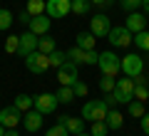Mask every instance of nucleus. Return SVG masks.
<instances>
[{"instance_id": "2", "label": "nucleus", "mask_w": 149, "mask_h": 136, "mask_svg": "<svg viewBox=\"0 0 149 136\" xmlns=\"http://www.w3.org/2000/svg\"><path fill=\"white\" fill-rule=\"evenodd\" d=\"M107 111H109V106L104 104V99H92V101H85V106H82V119H87L90 124L92 121H104Z\"/></svg>"}, {"instance_id": "8", "label": "nucleus", "mask_w": 149, "mask_h": 136, "mask_svg": "<svg viewBox=\"0 0 149 136\" xmlns=\"http://www.w3.org/2000/svg\"><path fill=\"white\" fill-rule=\"evenodd\" d=\"M80 79V72H77V64L74 62H65L62 67L57 69V82H60V87H72L74 82Z\"/></svg>"}, {"instance_id": "4", "label": "nucleus", "mask_w": 149, "mask_h": 136, "mask_svg": "<svg viewBox=\"0 0 149 136\" xmlns=\"http://www.w3.org/2000/svg\"><path fill=\"white\" fill-rule=\"evenodd\" d=\"M114 99H117V104H129V101L134 99V79L132 77H124V79H117V84H114Z\"/></svg>"}, {"instance_id": "44", "label": "nucleus", "mask_w": 149, "mask_h": 136, "mask_svg": "<svg viewBox=\"0 0 149 136\" xmlns=\"http://www.w3.org/2000/svg\"><path fill=\"white\" fill-rule=\"evenodd\" d=\"M3 134H5V126H3V124H0V136H3Z\"/></svg>"}, {"instance_id": "1", "label": "nucleus", "mask_w": 149, "mask_h": 136, "mask_svg": "<svg viewBox=\"0 0 149 136\" xmlns=\"http://www.w3.org/2000/svg\"><path fill=\"white\" fill-rule=\"evenodd\" d=\"M97 67H100V72L107 74V77H117V74L122 72V59L112 52V50H107V52H100Z\"/></svg>"}, {"instance_id": "7", "label": "nucleus", "mask_w": 149, "mask_h": 136, "mask_svg": "<svg viewBox=\"0 0 149 136\" xmlns=\"http://www.w3.org/2000/svg\"><path fill=\"white\" fill-rule=\"evenodd\" d=\"M107 40H109L112 47H129V45H132V40H134V35H132L124 25H122V27L114 25V27L109 30V35H107Z\"/></svg>"}, {"instance_id": "21", "label": "nucleus", "mask_w": 149, "mask_h": 136, "mask_svg": "<svg viewBox=\"0 0 149 136\" xmlns=\"http://www.w3.org/2000/svg\"><path fill=\"white\" fill-rule=\"evenodd\" d=\"M37 50H40V52H45V55H50V52H55V40L50 35H42V37H37Z\"/></svg>"}, {"instance_id": "38", "label": "nucleus", "mask_w": 149, "mask_h": 136, "mask_svg": "<svg viewBox=\"0 0 149 136\" xmlns=\"http://www.w3.org/2000/svg\"><path fill=\"white\" fill-rule=\"evenodd\" d=\"M104 104H107V106H114V104H117V99H114L112 92H107V94H104Z\"/></svg>"}, {"instance_id": "5", "label": "nucleus", "mask_w": 149, "mask_h": 136, "mask_svg": "<svg viewBox=\"0 0 149 136\" xmlns=\"http://www.w3.org/2000/svg\"><path fill=\"white\" fill-rule=\"evenodd\" d=\"M67 59L70 62H74L77 67L80 64H97V59H100V52H95V50H82V47H70L67 50Z\"/></svg>"}, {"instance_id": "27", "label": "nucleus", "mask_w": 149, "mask_h": 136, "mask_svg": "<svg viewBox=\"0 0 149 136\" xmlns=\"http://www.w3.org/2000/svg\"><path fill=\"white\" fill-rule=\"evenodd\" d=\"M17 47H20V35H8L5 37V52L17 55Z\"/></svg>"}, {"instance_id": "6", "label": "nucleus", "mask_w": 149, "mask_h": 136, "mask_svg": "<svg viewBox=\"0 0 149 136\" xmlns=\"http://www.w3.org/2000/svg\"><path fill=\"white\" fill-rule=\"evenodd\" d=\"M72 12V0H45V15L60 20V17Z\"/></svg>"}, {"instance_id": "32", "label": "nucleus", "mask_w": 149, "mask_h": 136, "mask_svg": "<svg viewBox=\"0 0 149 136\" xmlns=\"http://www.w3.org/2000/svg\"><path fill=\"white\" fill-rule=\"evenodd\" d=\"M45 136H70V131H67V126H65L62 121H57L52 129H47V134H45Z\"/></svg>"}, {"instance_id": "29", "label": "nucleus", "mask_w": 149, "mask_h": 136, "mask_svg": "<svg viewBox=\"0 0 149 136\" xmlns=\"http://www.w3.org/2000/svg\"><path fill=\"white\" fill-rule=\"evenodd\" d=\"M90 134H92V136H107V134H109V126H107V121H92Z\"/></svg>"}, {"instance_id": "19", "label": "nucleus", "mask_w": 149, "mask_h": 136, "mask_svg": "<svg viewBox=\"0 0 149 136\" xmlns=\"http://www.w3.org/2000/svg\"><path fill=\"white\" fill-rule=\"evenodd\" d=\"M15 106L25 114V111H30L32 106H35V97H30V94H17V97H15Z\"/></svg>"}, {"instance_id": "17", "label": "nucleus", "mask_w": 149, "mask_h": 136, "mask_svg": "<svg viewBox=\"0 0 149 136\" xmlns=\"http://www.w3.org/2000/svg\"><path fill=\"white\" fill-rule=\"evenodd\" d=\"M57 121H62V124L67 126L70 134H80V131H85V121H82V119H74V116H60Z\"/></svg>"}, {"instance_id": "10", "label": "nucleus", "mask_w": 149, "mask_h": 136, "mask_svg": "<svg viewBox=\"0 0 149 136\" xmlns=\"http://www.w3.org/2000/svg\"><path fill=\"white\" fill-rule=\"evenodd\" d=\"M109 30H112V22H109V17H107L104 12H97V15L90 20V32L95 37H107Z\"/></svg>"}, {"instance_id": "35", "label": "nucleus", "mask_w": 149, "mask_h": 136, "mask_svg": "<svg viewBox=\"0 0 149 136\" xmlns=\"http://www.w3.org/2000/svg\"><path fill=\"white\" fill-rule=\"evenodd\" d=\"M72 92H74V97H87V84L77 79V82L72 84Z\"/></svg>"}, {"instance_id": "34", "label": "nucleus", "mask_w": 149, "mask_h": 136, "mask_svg": "<svg viewBox=\"0 0 149 136\" xmlns=\"http://www.w3.org/2000/svg\"><path fill=\"white\" fill-rule=\"evenodd\" d=\"M119 5H122L127 12H134L137 8H142V0H119Z\"/></svg>"}, {"instance_id": "28", "label": "nucleus", "mask_w": 149, "mask_h": 136, "mask_svg": "<svg viewBox=\"0 0 149 136\" xmlns=\"http://www.w3.org/2000/svg\"><path fill=\"white\" fill-rule=\"evenodd\" d=\"M134 45H137L139 50H144V52H149V32L147 30H142V32H137V35H134Z\"/></svg>"}, {"instance_id": "9", "label": "nucleus", "mask_w": 149, "mask_h": 136, "mask_svg": "<svg viewBox=\"0 0 149 136\" xmlns=\"http://www.w3.org/2000/svg\"><path fill=\"white\" fill-rule=\"evenodd\" d=\"M122 72L124 77H137V74H144V59L139 57V55H127V57H122Z\"/></svg>"}, {"instance_id": "26", "label": "nucleus", "mask_w": 149, "mask_h": 136, "mask_svg": "<svg viewBox=\"0 0 149 136\" xmlns=\"http://www.w3.org/2000/svg\"><path fill=\"white\" fill-rule=\"evenodd\" d=\"M55 97H57V101H60V104H70V101L74 99V92H72V87H60Z\"/></svg>"}, {"instance_id": "41", "label": "nucleus", "mask_w": 149, "mask_h": 136, "mask_svg": "<svg viewBox=\"0 0 149 136\" xmlns=\"http://www.w3.org/2000/svg\"><path fill=\"white\" fill-rule=\"evenodd\" d=\"M142 10H144V15H149V0H142Z\"/></svg>"}, {"instance_id": "12", "label": "nucleus", "mask_w": 149, "mask_h": 136, "mask_svg": "<svg viewBox=\"0 0 149 136\" xmlns=\"http://www.w3.org/2000/svg\"><path fill=\"white\" fill-rule=\"evenodd\" d=\"M57 97L50 94V92H45V94H37L35 97V109L40 111V114H55V109H57Z\"/></svg>"}, {"instance_id": "24", "label": "nucleus", "mask_w": 149, "mask_h": 136, "mask_svg": "<svg viewBox=\"0 0 149 136\" xmlns=\"http://www.w3.org/2000/svg\"><path fill=\"white\" fill-rule=\"evenodd\" d=\"M127 106H129V116H134V119H142V116L147 114V111H144V101H139V99H132Z\"/></svg>"}, {"instance_id": "22", "label": "nucleus", "mask_w": 149, "mask_h": 136, "mask_svg": "<svg viewBox=\"0 0 149 136\" xmlns=\"http://www.w3.org/2000/svg\"><path fill=\"white\" fill-rule=\"evenodd\" d=\"M47 57H50V67H57V69L67 62V52H62V50H55V52H50Z\"/></svg>"}, {"instance_id": "43", "label": "nucleus", "mask_w": 149, "mask_h": 136, "mask_svg": "<svg viewBox=\"0 0 149 136\" xmlns=\"http://www.w3.org/2000/svg\"><path fill=\"white\" fill-rule=\"evenodd\" d=\"M74 136H92V134H85V131H80V134H74Z\"/></svg>"}, {"instance_id": "40", "label": "nucleus", "mask_w": 149, "mask_h": 136, "mask_svg": "<svg viewBox=\"0 0 149 136\" xmlns=\"http://www.w3.org/2000/svg\"><path fill=\"white\" fill-rule=\"evenodd\" d=\"M3 136H20V134H17V129H5V134H3Z\"/></svg>"}, {"instance_id": "16", "label": "nucleus", "mask_w": 149, "mask_h": 136, "mask_svg": "<svg viewBox=\"0 0 149 136\" xmlns=\"http://www.w3.org/2000/svg\"><path fill=\"white\" fill-rule=\"evenodd\" d=\"M124 27H127L132 35H137V32H142L144 27H147V17H144V12H129V17H127V22H124Z\"/></svg>"}, {"instance_id": "25", "label": "nucleus", "mask_w": 149, "mask_h": 136, "mask_svg": "<svg viewBox=\"0 0 149 136\" xmlns=\"http://www.w3.org/2000/svg\"><path fill=\"white\" fill-rule=\"evenodd\" d=\"M25 10L30 12L32 17H35V15H42V12H45V0H27Z\"/></svg>"}, {"instance_id": "33", "label": "nucleus", "mask_w": 149, "mask_h": 136, "mask_svg": "<svg viewBox=\"0 0 149 136\" xmlns=\"http://www.w3.org/2000/svg\"><path fill=\"white\" fill-rule=\"evenodd\" d=\"M134 99L147 101L149 99V87H144V84H134Z\"/></svg>"}, {"instance_id": "20", "label": "nucleus", "mask_w": 149, "mask_h": 136, "mask_svg": "<svg viewBox=\"0 0 149 136\" xmlns=\"http://www.w3.org/2000/svg\"><path fill=\"white\" fill-rule=\"evenodd\" d=\"M107 126H109V131H117V129H122V124H124V116L119 114V111H107Z\"/></svg>"}, {"instance_id": "15", "label": "nucleus", "mask_w": 149, "mask_h": 136, "mask_svg": "<svg viewBox=\"0 0 149 136\" xmlns=\"http://www.w3.org/2000/svg\"><path fill=\"white\" fill-rule=\"evenodd\" d=\"M37 50V35L35 32H22L20 35V47H17V55H20V57H27V55L30 52H35Z\"/></svg>"}, {"instance_id": "31", "label": "nucleus", "mask_w": 149, "mask_h": 136, "mask_svg": "<svg viewBox=\"0 0 149 136\" xmlns=\"http://www.w3.org/2000/svg\"><path fill=\"white\" fill-rule=\"evenodd\" d=\"M114 84H117V79L114 77H107V74H102V79H100V89L102 92H114Z\"/></svg>"}, {"instance_id": "23", "label": "nucleus", "mask_w": 149, "mask_h": 136, "mask_svg": "<svg viewBox=\"0 0 149 136\" xmlns=\"http://www.w3.org/2000/svg\"><path fill=\"white\" fill-rule=\"evenodd\" d=\"M92 3L90 0H72V12L74 15H90Z\"/></svg>"}, {"instance_id": "11", "label": "nucleus", "mask_w": 149, "mask_h": 136, "mask_svg": "<svg viewBox=\"0 0 149 136\" xmlns=\"http://www.w3.org/2000/svg\"><path fill=\"white\" fill-rule=\"evenodd\" d=\"M0 124L5 126V129H15L17 124H22V111L17 109L15 104H13V106H5V109H0Z\"/></svg>"}, {"instance_id": "42", "label": "nucleus", "mask_w": 149, "mask_h": 136, "mask_svg": "<svg viewBox=\"0 0 149 136\" xmlns=\"http://www.w3.org/2000/svg\"><path fill=\"white\" fill-rule=\"evenodd\" d=\"M90 3H95V5H102V8H104L107 3H109V0H90Z\"/></svg>"}, {"instance_id": "3", "label": "nucleus", "mask_w": 149, "mask_h": 136, "mask_svg": "<svg viewBox=\"0 0 149 136\" xmlns=\"http://www.w3.org/2000/svg\"><path fill=\"white\" fill-rule=\"evenodd\" d=\"M25 67L32 74H45L50 69V57L45 52H40V50H35V52H30L25 57Z\"/></svg>"}, {"instance_id": "18", "label": "nucleus", "mask_w": 149, "mask_h": 136, "mask_svg": "<svg viewBox=\"0 0 149 136\" xmlns=\"http://www.w3.org/2000/svg\"><path fill=\"white\" fill-rule=\"evenodd\" d=\"M95 42H97V37L92 32H80V35L74 37V45L82 47V50H95Z\"/></svg>"}, {"instance_id": "36", "label": "nucleus", "mask_w": 149, "mask_h": 136, "mask_svg": "<svg viewBox=\"0 0 149 136\" xmlns=\"http://www.w3.org/2000/svg\"><path fill=\"white\" fill-rule=\"evenodd\" d=\"M30 20H32V15L27 10H22L20 15H17V22H22V25H30Z\"/></svg>"}, {"instance_id": "39", "label": "nucleus", "mask_w": 149, "mask_h": 136, "mask_svg": "<svg viewBox=\"0 0 149 136\" xmlns=\"http://www.w3.org/2000/svg\"><path fill=\"white\" fill-rule=\"evenodd\" d=\"M134 84H144V87H149V79L144 77V74H137V77H134Z\"/></svg>"}, {"instance_id": "37", "label": "nucleus", "mask_w": 149, "mask_h": 136, "mask_svg": "<svg viewBox=\"0 0 149 136\" xmlns=\"http://www.w3.org/2000/svg\"><path fill=\"white\" fill-rule=\"evenodd\" d=\"M139 124H142V131H144V134L149 136V114H144L142 119H139Z\"/></svg>"}, {"instance_id": "14", "label": "nucleus", "mask_w": 149, "mask_h": 136, "mask_svg": "<svg viewBox=\"0 0 149 136\" xmlns=\"http://www.w3.org/2000/svg\"><path fill=\"white\" fill-rule=\"evenodd\" d=\"M50 25H52V17H47V15L42 12V15H35V17L30 20L27 30L35 32L37 37H42V35H47V32H50Z\"/></svg>"}, {"instance_id": "30", "label": "nucleus", "mask_w": 149, "mask_h": 136, "mask_svg": "<svg viewBox=\"0 0 149 136\" xmlns=\"http://www.w3.org/2000/svg\"><path fill=\"white\" fill-rule=\"evenodd\" d=\"M13 12L8 10V8H0V30H10V25H13Z\"/></svg>"}, {"instance_id": "13", "label": "nucleus", "mask_w": 149, "mask_h": 136, "mask_svg": "<svg viewBox=\"0 0 149 136\" xmlns=\"http://www.w3.org/2000/svg\"><path fill=\"white\" fill-rule=\"evenodd\" d=\"M42 116H45V114H40V111L32 106L30 111H25V114H22V126H25L30 134H35V131L42 129Z\"/></svg>"}]
</instances>
